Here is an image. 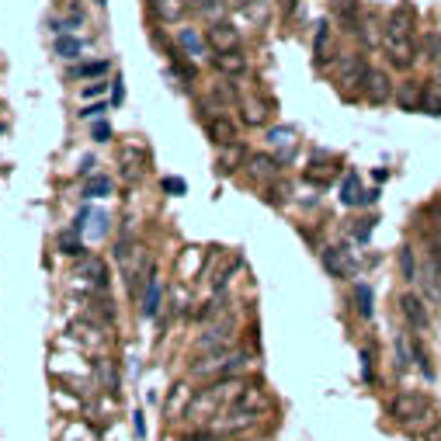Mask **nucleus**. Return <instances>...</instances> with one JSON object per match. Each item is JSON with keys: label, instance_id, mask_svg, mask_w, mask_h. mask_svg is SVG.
Listing matches in <instances>:
<instances>
[{"label": "nucleus", "instance_id": "nucleus-1", "mask_svg": "<svg viewBox=\"0 0 441 441\" xmlns=\"http://www.w3.org/2000/svg\"><path fill=\"white\" fill-rule=\"evenodd\" d=\"M382 52L393 66L410 70L417 59H421V45L413 42V7H396L382 28Z\"/></svg>", "mask_w": 441, "mask_h": 441}, {"label": "nucleus", "instance_id": "nucleus-2", "mask_svg": "<svg viewBox=\"0 0 441 441\" xmlns=\"http://www.w3.org/2000/svg\"><path fill=\"white\" fill-rule=\"evenodd\" d=\"M257 417L261 413H250V410H243V406H230L226 413H219V417H212V424L205 428L208 431V438H233V435H243V431H250L254 424H257Z\"/></svg>", "mask_w": 441, "mask_h": 441}, {"label": "nucleus", "instance_id": "nucleus-3", "mask_svg": "<svg viewBox=\"0 0 441 441\" xmlns=\"http://www.w3.org/2000/svg\"><path fill=\"white\" fill-rule=\"evenodd\" d=\"M389 413H393L396 424H417V421L431 417V400L424 393H400L389 403Z\"/></svg>", "mask_w": 441, "mask_h": 441}, {"label": "nucleus", "instance_id": "nucleus-4", "mask_svg": "<svg viewBox=\"0 0 441 441\" xmlns=\"http://www.w3.org/2000/svg\"><path fill=\"white\" fill-rule=\"evenodd\" d=\"M365 74H368V66H365L361 52L348 56V59L341 63V74H337V87H341V94H344V98H361V87H365Z\"/></svg>", "mask_w": 441, "mask_h": 441}, {"label": "nucleus", "instance_id": "nucleus-5", "mask_svg": "<svg viewBox=\"0 0 441 441\" xmlns=\"http://www.w3.org/2000/svg\"><path fill=\"white\" fill-rule=\"evenodd\" d=\"M393 94H396L393 77H389L386 70L368 66V74H365V87H361V98H365L368 105H386V101H393Z\"/></svg>", "mask_w": 441, "mask_h": 441}, {"label": "nucleus", "instance_id": "nucleus-6", "mask_svg": "<svg viewBox=\"0 0 441 441\" xmlns=\"http://www.w3.org/2000/svg\"><path fill=\"white\" fill-rule=\"evenodd\" d=\"M205 45L212 49V52H233V49H240V28L233 25V21H212L208 28H205Z\"/></svg>", "mask_w": 441, "mask_h": 441}, {"label": "nucleus", "instance_id": "nucleus-7", "mask_svg": "<svg viewBox=\"0 0 441 441\" xmlns=\"http://www.w3.org/2000/svg\"><path fill=\"white\" fill-rule=\"evenodd\" d=\"M396 306H400L403 320H406L410 330H428V327H431V313H428V299H424V295L403 292L400 299H396Z\"/></svg>", "mask_w": 441, "mask_h": 441}, {"label": "nucleus", "instance_id": "nucleus-8", "mask_svg": "<svg viewBox=\"0 0 441 441\" xmlns=\"http://www.w3.org/2000/svg\"><path fill=\"white\" fill-rule=\"evenodd\" d=\"M320 264L330 278H351L355 275V261L348 254V247H323L320 250Z\"/></svg>", "mask_w": 441, "mask_h": 441}, {"label": "nucleus", "instance_id": "nucleus-9", "mask_svg": "<svg viewBox=\"0 0 441 441\" xmlns=\"http://www.w3.org/2000/svg\"><path fill=\"white\" fill-rule=\"evenodd\" d=\"M119 167H122V177L132 184V181H139V177L146 174V167H150V153L139 150V146H125V150L119 153Z\"/></svg>", "mask_w": 441, "mask_h": 441}, {"label": "nucleus", "instance_id": "nucleus-10", "mask_svg": "<svg viewBox=\"0 0 441 441\" xmlns=\"http://www.w3.org/2000/svg\"><path fill=\"white\" fill-rule=\"evenodd\" d=\"M230 334H233V317L226 313V317H219V320H212L205 330H201L199 337V348L205 351H216V348H226V341H230Z\"/></svg>", "mask_w": 441, "mask_h": 441}, {"label": "nucleus", "instance_id": "nucleus-11", "mask_svg": "<svg viewBox=\"0 0 441 441\" xmlns=\"http://www.w3.org/2000/svg\"><path fill=\"white\" fill-rule=\"evenodd\" d=\"M313 59H317V66H330V63L337 59V42H334V35H330V21H327V18H320V21H317Z\"/></svg>", "mask_w": 441, "mask_h": 441}, {"label": "nucleus", "instance_id": "nucleus-12", "mask_svg": "<svg viewBox=\"0 0 441 441\" xmlns=\"http://www.w3.org/2000/svg\"><path fill=\"white\" fill-rule=\"evenodd\" d=\"M205 132H208V139H212L216 146H230V143H237V122L230 119V115H208Z\"/></svg>", "mask_w": 441, "mask_h": 441}, {"label": "nucleus", "instance_id": "nucleus-13", "mask_svg": "<svg viewBox=\"0 0 441 441\" xmlns=\"http://www.w3.org/2000/svg\"><path fill=\"white\" fill-rule=\"evenodd\" d=\"M146 7H150L153 21H160V25H177V21L188 14V4H184V0H146Z\"/></svg>", "mask_w": 441, "mask_h": 441}, {"label": "nucleus", "instance_id": "nucleus-14", "mask_svg": "<svg viewBox=\"0 0 441 441\" xmlns=\"http://www.w3.org/2000/svg\"><path fill=\"white\" fill-rule=\"evenodd\" d=\"M424 81H413V77H406V81L396 87V105H400V112H421V101H424Z\"/></svg>", "mask_w": 441, "mask_h": 441}, {"label": "nucleus", "instance_id": "nucleus-15", "mask_svg": "<svg viewBox=\"0 0 441 441\" xmlns=\"http://www.w3.org/2000/svg\"><path fill=\"white\" fill-rule=\"evenodd\" d=\"M212 66H216L219 77L233 81V77H240L243 70H247V56H243L240 49H233V52H212Z\"/></svg>", "mask_w": 441, "mask_h": 441}, {"label": "nucleus", "instance_id": "nucleus-16", "mask_svg": "<svg viewBox=\"0 0 441 441\" xmlns=\"http://www.w3.org/2000/svg\"><path fill=\"white\" fill-rule=\"evenodd\" d=\"M243 163H247V150H243V143H230V146H219V157H216V167H219V174H237Z\"/></svg>", "mask_w": 441, "mask_h": 441}, {"label": "nucleus", "instance_id": "nucleus-17", "mask_svg": "<svg viewBox=\"0 0 441 441\" xmlns=\"http://www.w3.org/2000/svg\"><path fill=\"white\" fill-rule=\"evenodd\" d=\"M77 275H87L94 281V288H108V264L101 257H77Z\"/></svg>", "mask_w": 441, "mask_h": 441}, {"label": "nucleus", "instance_id": "nucleus-18", "mask_svg": "<svg viewBox=\"0 0 441 441\" xmlns=\"http://www.w3.org/2000/svg\"><path fill=\"white\" fill-rule=\"evenodd\" d=\"M351 302H355V313H358L361 320H372V317H375V292H372L368 281H355Z\"/></svg>", "mask_w": 441, "mask_h": 441}, {"label": "nucleus", "instance_id": "nucleus-19", "mask_svg": "<svg viewBox=\"0 0 441 441\" xmlns=\"http://www.w3.org/2000/svg\"><path fill=\"white\" fill-rule=\"evenodd\" d=\"M247 170H250V177L254 181H275L278 177V160H271V157H261V153H254V157H247V163H243Z\"/></svg>", "mask_w": 441, "mask_h": 441}, {"label": "nucleus", "instance_id": "nucleus-20", "mask_svg": "<svg viewBox=\"0 0 441 441\" xmlns=\"http://www.w3.org/2000/svg\"><path fill=\"white\" fill-rule=\"evenodd\" d=\"M268 108H264V101L261 98H243L240 101V122L243 125H250V129H257V125H264L268 122Z\"/></svg>", "mask_w": 441, "mask_h": 441}, {"label": "nucleus", "instance_id": "nucleus-21", "mask_svg": "<svg viewBox=\"0 0 441 441\" xmlns=\"http://www.w3.org/2000/svg\"><path fill=\"white\" fill-rule=\"evenodd\" d=\"M170 74L181 81V87H192L199 83V66L184 59V52H170Z\"/></svg>", "mask_w": 441, "mask_h": 441}, {"label": "nucleus", "instance_id": "nucleus-22", "mask_svg": "<svg viewBox=\"0 0 441 441\" xmlns=\"http://www.w3.org/2000/svg\"><path fill=\"white\" fill-rule=\"evenodd\" d=\"M334 174H337V167L327 163V157H313V163L306 167V181L317 184V188H327V184L334 181Z\"/></svg>", "mask_w": 441, "mask_h": 441}, {"label": "nucleus", "instance_id": "nucleus-23", "mask_svg": "<svg viewBox=\"0 0 441 441\" xmlns=\"http://www.w3.org/2000/svg\"><path fill=\"white\" fill-rule=\"evenodd\" d=\"M337 21H341V28H344V32L358 35L361 25H365V21H361V7L355 4V0H344V4L337 7Z\"/></svg>", "mask_w": 441, "mask_h": 441}, {"label": "nucleus", "instance_id": "nucleus-24", "mask_svg": "<svg viewBox=\"0 0 441 441\" xmlns=\"http://www.w3.org/2000/svg\"><path fill=\"white\" fill-rule=\"evenodd\" d=\"M160 295H163V285H160V278L157 275H150L146 278V292H143V317H157L160 313Z\"/></svg>", "mask_w": 441, "mask_h": 441}, {"label": "nucleus", "instance_id": "nucleus-25", "mask_svg": "<svg viewBox=\"0 0 441 441\" xmlns=\"http://www.w3.org/2000/svg\"><path fill=\"white\" fill-rule=\"evenodd\" d=\"M108 70H112L108 59H87V63H74L66 74H70V81H83V77H105Z\"/></svg>", "mask_w": 441, "mask_h": 441}, {"label": "nucleus", "instance_id": "nucleus-26", "mask_svg": "<svg viewBox=\"0 0 441 441\" xmlns=\"http://www.w3.org/2000/svg\"><path fill=\"white\" fill-rule=\"evenodd\" d=\"M361 192H365V184H361V177H358V170H348L344 174V181H341V205H358V199H361Z\"/></svg>", "mask_w": 441, "mask_h": 441}, {"label": "nucleus", "instance_id": "nucleus-27", "mask_svg": "<svg viewBox=\"0 0 441 441\" xmlns=\"http://www.w3.org/2000/svg\"><path fill=\"white\" fill-rule=\"evenodd\" d=\"M264 403H268V396H264V386H261V382H250V386H243L237 406L250 410V413H261V406H264Z\"/></svg>", "mask_w": 441, "mask_h": 441}, {"label": "nucleus", "instance_id": "nucleus-28", "mask_svg": "<svg viewBox=\"0 0 441 441\" xmlns=\"http://www.w3.org/2000/svg\"><path fill=\"white\" fill-rule=\"evenodd\" d=\"M177 45H181L184 56H192V59H201V56H205V39H201L195 28H181V32H177Z\"/></svg>", "mask_w": 441, "mask_h": 441}, {"label": "nucleus", "instance_id": "nucleus-29", "mask_svg": "<svg viewBox=\"0 0 441 441\" xmlns=\"http://www.w3.org/2000/svg\"><path fill=\"white\" fill-rule=\"evenodd\" d=\"M83 45H87L83 39H74V35H56V45H52V49H56V56H59V59L74 63V59H81Z\"/></svg>", "mask_w": 441, "mask_h": 441}, {"label": "nucleus", "instance_id": "nucleus-30", "mask_svg": "<svg viewBox=\"0 0 441 441\" xmlns=\"http://www.w3.org/2000/svg\"><path fill=\"white\" fill-rule=\"evenodd\" d=\"M192 11L201 14V18L212 25V21H223V14H226V0H192Z\"/></svg>", "mask_w": 441, "mask_h": 441}, {"label": "nucleus", "instance_id": "nucleus-31", "mask_svg": "<svg viewBox=\"0 0 441 441\" xmlns=\"http://www.w3.org/2000/svg\"><path fill=\"white\" fill-rule=\"evenodd\" d=\"M112 192H115V181L108 174H94L87 181V188H83V199H108Z\"/></svg>", "mask_w": 441, "mask_h": 441}, {"label": "nucleus", "instance_id": "nucleus-32", "mask_svg": "<svg viewBox=\"0 0 441 441\" xmlns=\"http://www.w3.org/2000/svg\"><path fill=\"white\" fill-rule=\"evenodd\" d=\"M400 275H403V281H417V257H413V247L410 243H403L400 247Z\"/></svg>", "mask_w": 441, "mask_h": 441}, {"label": "nucleus", "instance_id": "nucleus-33", "mask_svg": "<svg viewBox=\"0 0 441 441\" xmlns=\"http://www.w3.org/2000/svg\"><path fill=\"white\" fill-rule=\"evenodd\" d=\"M410 361L421 368V375L435 379V365H431V355L424 351V344H421V341H413V348H410Z\"/></svg>", "mask_w": 441, "mask_h": 441}, {"label": "nucleus", "instance_id": "nucleus-34", "mask_svg": "<svg viewBox=\"0 0 441 441\" xmlns=\"http://www.w3.org/2000/svg\"><path fill=\"white\" fill-rule=\"evenodd\" d=\"M421 112H424V115H435V119H441V90H435V87H428V90H424Z\"/></svg>", "mask_w": 441, "mask_h": 441}, {"label": "nucleus", "instance_id": "nucleus-35", "mask_svg": "<svg viewBox=\"0 0 441 441\" xmlns=\"http://www.w3.org/2000/svg\"><path fill=\"white\" fill-rule=\"evenodd\" d=\"M292 139H295V132H292V129H285V125L268 129V143H271V146H288V150H292Z\"/></svg>", "mask_w": 441, "mask_h": 441}, {"label": "nucleus", "instance_id": "nucleus-36", "mask_svg": "<svg viewBox=\"0 0 441 441\" xmlns=\"http://www.w3.org/2000/svg\"><path fill=\"white\" fill-rule=\"evenodd\" d=\"M421 52H424L428 59H441V35L428 32V35L421 39Z\"/></svg>", "mask_w": 441, "mask_h": 441}, {"label": "nucleus", "instance_id": "nucleus-37", "mask_svg": "<svg viewBox=\"0 0 441 441\" xmlns=\"http://www.w3.org/2000/svg\"><path fill=\"white\" fill-rule=\"evenodd\" d=\"M361 379L375 382V351H368V348H361Z\"/></svg>", "mask_w": 441, "mask_h": 441}, {"label": "nucleus", "instance_id": "nucleus-38", "mask_svg": "<svg viewBox=\"0 0 441 441\" xmlns=\"http://www.w3.org/2000/svg\"><path fill=\"white\" fill-rule=\"evenodd\" d=\"M90 139H94V143H112V125L105 119H98L90 125Z\"/></svg>", "mask_w": 441, "mask_h": 441}, {"label": "nucleus", "instance_id": "nucleus-39", "mask_svg": "<svg viewBox=\"0 0 441 441\" xmlns=\"http://www.w3.org/2000/svg\"><path fill=\"white\" fill-rule=\"evenodd\" d=\"M105 112H108V105H105V101H98V105H87V108H81V119L83 122H98Z\"/></svg>", "mask_w": 441, "mask_h": 441}, {"label": "nucleus", "instance_id": "nucleus-40", "mask_svg": "<svg viewBox=\"0 0 441 441\" xmlns=\"http://www.w3.org/2000/svg\"><path fill=\"white\" fill-rule=\"evenodd\" d=\"M410 368V348L403 344V337H396V372H406Z\"/></svg>", "mask_w": 441, "mask_h": 441}, {"label": "nucleus", "instance_id": "nucleus-41", "mask_svg": "<svg viewBox=\"0 0 441 441\" xmlns=\"http://www.w3.org/2000/svg\"><path fill=\"white\" fill-rule=\"evenodd\" d=\"M372 230H375V219H358V226H355V240H358V243H368Z\"/></svg>", "mask_w": 441, "mask_h": 441}, {"label": "nucleus", "instance_id": "nucleus-42", "mask_svg": "<svg viewBox=\"0 0 441 441\" xmlns=\"http://www.w3.org/2000/svg\"><path fill=\"white\" fill-rule=\"evenodd\" d=\"M163 192H167V195H184L188 184H184L181 177H163Z\"/></svg>", "mask_w": 441, "mask_h": 441}, {"label": "nucleus", "instance_id": "nucleus-43", "mask_svg": "<svg viewBox=\"0 0 441 441\" xmlns=\"http://www.w3.org/2000/svg\"><path fill=\"white\" fill-rule=\"evenodd\" d=\"M424 441H441V417L428 424V431H424Z\"/></svg>", "mask_w": 441, "mask_h": 441}, {"label": "nucleus", "instance_id": "nucleus-44", "mask_svg": "<svg viewBox=\"0 0 441 441\" xmlns=\"http://www.w3.org/2000/svg\"><path fill=\"white\" fill-rule=\"evenodd\" d=\"M379 201V188H365L361 192V199H358V205H375Z\"/></svg>", "mask_w": 441, "mask_h": 441}, {"label": "nucleus", "instance_id": "nucleus-45", "mask_svg": "<svg viewBox=\"0 0 441 441\" xmlns=\"http://www.w3.org/2000/svg\"><path fill=\"white\" fill-rule=\"evenodd\" d=\"M132 428H136V438H146V424H143V413H132Z\"/></svg>", "mask_w": 441, "mask_h": 441}, {"label": "nucleus", "instance_id": "nucleus-46", "mask_svg": "<svg viewBox=\"0 0 441 441\" xmlns=\"http://www.w3.org/2000/svg\"><path fill=\"white\" fill-rule=\"evenodd\" d=\"M105 87H108V83H94V87H83V98H98V94H105Z\"/></svg>", "mask_w": 441, "mask_h": 441}, {"label": "nucleus", "instance_id": "nucleus-47", "mask_svg": "<svg viewBox=\"0 0 441 441\" xmlns=\"http://www.w3.org/2000/svg\"><path fill=\"white\" fill-rule=\"evenodd\" d=\"M122 98H125V90H122V81H115V98H112V105H122Z\"/></svg>", "mask_w": 441, "mask_h": 441}, {"label": "nucleus", "instance_id": "nucleus-48", "mask_svg": "<svg viewBox=\"0 0 441 441\" xmlns=\"http://www.w3.org/2000/svg\"><path fill=\"white\" fill-rule=\"evenodd\" d=\"M90 167H94V157H83V160H81V174H87Z\"/></svg>", "mask_w": 441, "mask_h": 441}, {"label": "nucleus", "instance_id": "nucleus-49", "mask_svg": "<svg viewBox=\"0 0 441 441\" xmlns=\"http://www.w3.org/2000/svg\"><path fill=\"white\" fill-rule=\"evenodd\" d=\"M295 4H299V0H281V7H285V11H295Z\"/></svg>", "mask_w": 441, "mask_h": 441}, {"label": "nucleus", "instance_id": "nucleus-50", "mask_svg": "<svg viewBox=\"0 0 441 441\" xmlns=\"http://www.w3.org/2000/svg\"><path fill=\"white\" fill-rule=\"evenodd\" d=\"M435 240H438V247H441V223H438V233H435Z\"/></svg>", "mask_w": 441, "mask_h": 441}, {"label": "nucleus", "instance_id": "nucleus-51", "mask_svg": "<svg viewBox=\"0 0 441 441\" xmlns=\"http://www.w3.org/2000/svg\"><path fill=\"white\" fill-rule=\"evenodd\" d=\"M94 4H108V0H94Z\"/></svg>", "mask_w": 441, "mask_h": 441}, {"label": "nucleus", "instance_id": "nucleus-52", "mask_svg": "<svg viewBox=\"0 0 441 441\" xmlns=\"http://www.w3.org/2000/svg\"><path fill=\"white\" fill-rule=\"evenodd\" d=\"M438 81H441V66H438Z\"/></svg>", "mask_w": 441, "mask_h": 441}, {"label": "nucleus", "instance_id": "nucleus-53", "mask_svg": "<svg viewBox=\"0 0 441 441\" xmlns=\"http://www.w3.org/2000/svg\"><path fill=\"white\" fill-rule=\"evenodd\" d=\"M0 132H4V125H0Z\"/></svg>", "mask_w": 441, "mask_h": 441}]
</instances>
